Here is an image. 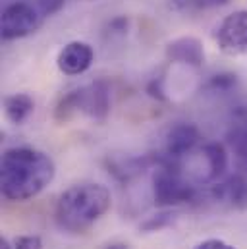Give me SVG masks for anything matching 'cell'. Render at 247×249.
Instances as JSON below:
<instances>
[{
  "mask_svg": "<svg viewBox=\"0 0 247 249\" xmlns=\"http://www.w3.org/2000/svg\"><path fill=\"white\" fill-rule=\"evenodd\" d=\"M0 249H14V244H10L6 238H0Z\"/></svg>",
  "mask_w": 247,
  "mask_h": 249,
  "instance_id": "ffe728a7",
  "label": "cell"
},
{
  "mask_svg": "<svg viewBox=\"0 0 247 249\" xmlns=\"http://www.w3.org/2000/svg\"><path fill=\"white\" fill-rule=\"evenodd\" d=\"M166 58L170 62L201 68L205 62L203 43L195 37H180L166 45Z\"/></svg>",
  "mask_w": 247,
  "mask_h": 249,
  "instance_id": "8fae6325",
  "label": "cell"
},
{
  "mask_svg": "<svg viewBox=\"0 0 247 249\" xmlns=\"http://www.w3.org/2000/svg\"><path fill=\"white\" fill-rule=\"evenodd\" d=\"M226 139L230 151L234 153L238 172L247 176V120H240L232 125Z\"/></svg>",
  "mask_w": 247,
  "mask_h": 249,
  "instance_id": "4fadbf2b",
  "label": "cell"
},
{
  "mask_svg": "<svg viewBox=\"0 0 247 249\" xmlns=\"http://www.w3.org/2000/svg\"><path fill=\"white\" fill-rule=\"evenodd\" d=\"M174 216H176V214H174L170 209H164V211H160L159 214L149 216V218L141 224V230H145V232L162 230V228H166L168 224H172V222H174Z\"/></svg>",
  "mask_w": 247,
  "mask_h": 249,
  "instance_id": "5bb4252c",
  "label": "cell"
},
{
  "mask_svg": "<svg viewBox=\"0 0 247 249\" xmlns=\"http://www.w3.org/2000/svg\"><path fill=\"white\" fill-rule=\"evenodd\" d=\"M112 205L110 189L97 182L70 186L56 201L54 220L58 228L70 234H83L101 220Z\"/></svg>",
  "mask_w": 247,
  "mask_h": 249,
  "instance_id": "7a4b0ae2",
  "label": "cell"
},
{
  "mask_svg": "<svg viewBox=\"0 0 247 249\" xmlns=\"http://www.w3.org/2000/svg\"><path fill=\"white\" fill-rule=\"evenodd\" d=\"M201 193L182 172L180 162L162 159L153 174V199L155 205L162 209H172L178 205H189L199 201Z\"/></svg>",
  "mask_w": 247,
  "mask_h": 249,
  "instance_id": "3957f363",
  "label": "cell"
},
{
  "mask_svg": "<svg viewBox=\"0 0 247 249\" xmlns=\"http://www.w3.org/2000/svg\"><path fill=\"white\" fill-rule=\"evenodd\" d=\"M216 49L226 56L247 54V8H240L222 18L214 29Z\"/></svg>",
  "mask_w": 247,
  "mask_h": 249,
  "instance_id": "8992f818",
  "label": "cell"
},
{
  "mask_svg": "<svg viewBox=\"0 0 247 249\" xmlns=\"http://www.w3.org/2000/svg\"><path fill=\"white\" fill-rule=\"evenodd\" d=\"M35 110V101L27 93H14L4 99V114L16 125L25 124Z\"/></svg>",
  "mask_w": 247,
  "mask_h": 249,
  "instance_id": "7c38bea8",
  "label": "cell"
},
{
  "mask_svg": "<svg viewBox=\"0 0 247 249\" xmlns=\"http://www.w3.org/2000/svg\"><path fill=\"white\" fill-rule=\"evenodd\" d=\"M43 21V14L39 12L37 6L18 0V2H10L4 6L2 10V18H0V33L4 41H16V39H23L33 35Z\"/></svg>",
  "mask_w": 247,
  "mask_h": 249,
  "instance_id": "5b68a950",
  "label": "cell"
},
{
  "mask_svg": "<svg viewBox=\"0 0 247 249\" xmlns=\"http://www.w3.org/2000/svg\"><path fill=\"white\" fill-rule=\"evenodd\" d=\"M73 112H83L93 120H105L110 112V93L106 83L97 81L68 93L56 108V118L70 120Z\"/></svg>",
  "mask_w": 247,
  "mask_h": 249,
  "instance_id": "277c9868",
  "label": "cell"
},
{
  "mask_svg": "<svg viewBox=\"0 0 247 249\" xmlns=\"http://www.w3.org/2000/svg\"><path fill=\"white\" fill-rule=\"evenodd\" d=\"M93 62H95V51L85 41H70L68 45L62 47L56 58L58 70L68 77L85 73L93 66Z\"/></svg>",
  "mask_w": 247,
  "mask_h": 249,
  "instance_id": "ba28073f",
  "label": "cell"
},
{
  "mask_svg": "<svg viewBox=\"0 0 247 249\" xmlns=\"http://www.w3.org/2000/svg\"><path fill=\"white\" fill-rule=\"evenodd\" d=\"M56 164L51 155L35 147H12L2 155L0 189L4 199L21 203L37 197L53 184Z\"/></svg>",
  "mask_w": 247,
  "mask_h": 249,
  "instance_id": "6da1fadb",
  "label": "cell"
},
{
  "mask_svg": "<svg viewBox=\"0 0 247 249\" xmlns=\"http://www.w3.org/2000/svg\"><path fill=\"white\" fill-rule=\"evenodd\" d=\"M201 141V133L195 124L189 122H178L174 124L164 137V159L180 162L185 155H189L197 143Z\"/></svg>",
  "mask_w": 247,
  "mask_h": 249,
  "instance_id": "52a82bcc",
  "label": "cell"
},
{
  "mask_svg": "<svg viewBox=\"0 0 247 249\" xmlns=\"http://www.w3.org/2000/svg\"><path fill=\"white\" fill-rule=\"evenodd\" d=\"M209 85H211V89H214V91H226V89H230V87L236 85V75H232V73L214 75Z\"/></svg>",
  "mask_w": 247,
  "mask_h": 249,
  "instance_id": "2e32d148",
  "label": "cell"
},
{
  "mask_svg": "<svg viewBox=\"0 0 247 249\" xmlns=\"http://www.w3.org/2000/svg\"><path fill=\"white\" fill-rule=\"evenodd\" d=\"M209 193H211L212 201L232 207V209H238V211H244L247 209V176L236 172V174L224 178L222 182L211 186Z\"/></svg>",
  "mask_w": 247,
  "mask_h": 249,
  "instance_id": "30bf717a",
  "label": "cell"
},
{
  "mask_svg": "<svg viewBox=\"0 0 247 249\" xmlns=\"http://www.w3.org/2000/svg\"><path fill=\"white\" fill-rule=\"evenodd\" d=\"M105 249H127L125 244H110V246H106Z\"/></svg>",
  "mask_w": 247,
  "mask_h": 249,
  "instance_id": "44dd1931",
  "label": "cell"
},
{
  "mask_svg": "<svg viewBox=\"0 0 247 249\" xmlns=\"http://www.w3.org/2000/svg\"><path fill=\"white\" fill-rule=\"evenodd\" d=\"M176 2L184 10H212L226 6L230 0H176Z\"/></svg>",
  "mask_w": 247,
  "mask_h": 249,
  "instance_id": "9a60e30c",
  "label": "cell"
},
{
  "mask_svg": "<svg viewBox=\"0 0 247 249\" xmlns=\"http://www.w3.org/2000/svg\"><path fill=\"white\" fill-rule=\"evenodd\" d=\"M64 2H66V0H39V2H37V8H39V12L43 14V18H47V16H53V14L60 12Z\"/></svg>",
  "mask_w": 247,
  "mask_h": 249,
  "instance_id": "ac0fdd59",
  "label": "cell"
},
{
  "mask_svg": "<svg viewBox=\"0 0 247 249\" xmlns=\"http://www.w3.org/2000/svg\"><path fill=\"white\" fill-rule=\"evenodd\" d=\"M193 249H236L232 244L224 242V240H218V238H211V240H203L199 242Z\"/></svg>",
  "mask_w": 247,
  "mask_h": 249,
  "instance_id": "d6986e66",
  "label": "cell"
},
{
  "mask_svg": "<svg viewBox=\"0 0 247 249\" xmlns=\"http://www.w3.org/2000/svg\"><path fill=\"white\" fill-rule=\"evenodd\" d=\"M12 244L14 249H43V242L39 236H19Z\"/></svg>",
  "mask_w": 247,
  "mask_h": 249,
  "instance_id": "e0dca14e",
  "label": "cell"
},
{
  "mask_svg": "<svg viewBox=\"0 0 247 249\" xmlns=\"http://www.w3.org/2000/svg\"><path fill=\"white\" fill-rule=\"evenodd\" d=\"M199 159H201V166L197 172V182L209 184L224 176L228 168V151L222 143L216 141L205 143L199 151Z\"/></svg>",
  "mask_w": 247,
  "mask_h": 249,
  "instance_id": "9c48e42d",
  "label": "cell"
}]
</instances>
